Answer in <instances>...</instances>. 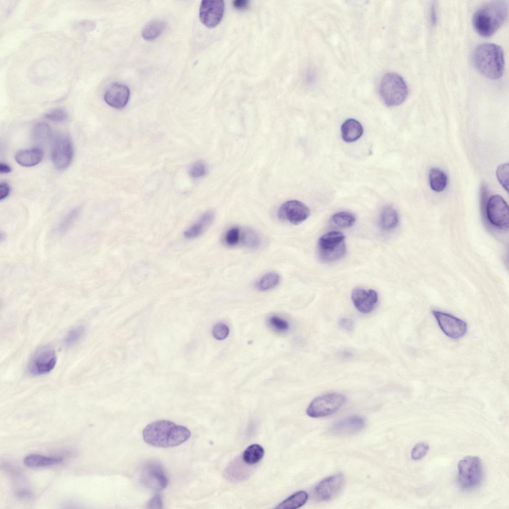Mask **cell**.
Here are the masks:
<instances>
[{
	"instance_id": "2",
	"label": "cell",
	"mask_w": 509,
	"mask_h": 509,
	"mask_svg": "<svg viewBox=\"0 0 509 509\" xmlns=\"http://www.w3.org/2000/svg\"><path fill=\"white\" fill-rule=\"evenodd\" d=\"M507 13L508 7L504 1L488 2L474 13L473 17L474 27L480 35L490 37L504 23Z\"/></svg>"
},
{
	"instance_id": "19",
	"label": "cell",
	"mask_w": 509,
	"mask_h": 509,
	"mask_svg": "<svg viewBox=\"0 0 509 509\" xmlns=\"http://www.w3.org/2000/svg\"><path fill=\"white\" fill-rule=\"evenodd\" d=\"M214 219V212L212 210L206 211L184 232V237L187 239H192L199 237L209 227Z\"/></svg>"
},
{
	"instance_id": "42",
	"label": "cell",
	"mask_w": 509,
	"mask_h": 509,
	"mask_svg": "<svg viewBox=\"0 0 509 509\" xmlns=\"http://www.w3.org/2000/svg\"><path fill=\"white\" fill-rule=\"evenodd\" d=\"M338 324L340 329L347 332L352 331L354 328L353 321L348 318H340L338 320Z\"/></svg>"
},
{
	"instance_id": "25",
	"label": "cell",
	"mask_w": 509,
	"mask_h": 509,
	"mask_svg": "<svg viewBox=\"0 0 509 509\" xmlns=\"http://www.w3.org/2000/svg\"><path fill=\"white\" fill-rule=\"evenodd\" d=\"M428 179L431 188L435 192L442 191L446 186L447 176L442 170L438 168H434L430 169Z\"/></svg>"
},
{
	"instance_id": "6",
	"label": "cell",
	"mask_w": 509,
	"mask_h": 509,
	"mask_svg": "<svg viewBox=\"0 0 509 509\" xmlns=\"http://www.w3.org/2000/svg\"><path fill=\"white\" fill-rule=\"evenodd\" d=\"M345 236L338 231L329 232L318 241L320 258L325 262L336 261L343 257L346 252Z\"/></svg>"
},
{
	"instance_id": "28",
	"label": "cell",
	"mask_w": 509,
	"mask_h": 509,
	"mask_svg": "<svg viewBox=\"0 0 509 509\" xmlns=\"http://www.w3.org/2000/svg\"><path fill=\"white\" fill-rule=\"evenodd\" d=\"M399 222L398 215L394 208L391 206L385 207L382 211L380 218L381 227L389 230L395 228Z\"/></svg>"
},
{
	"instance_id": "36",
	"label": "cell",
	"mask_w": 509,
	"mask_h": 509,
	"mask_svg": "<svg viewBox=\"0 0 509 509\" xmlns=\"http://www.w3.org/2000/svg\"><path fill=\"white\" fill-rule=\"evenodd\" d=\"M68 116L67 112L63 108H57L49 111L45 115V118L55 122H61L66 120Z\"/></svg>"
},
{
	"instance_id": "24",
	"label": "cell",
	"mask_w": 509,
	"mask_h": 509,
	"mask_svg": "<svg viewBox=\"0 0 509 509\" xmlns=\"http://www.w3.org/2000/svg\"><path fill=\"white\" fill-rule=\"evenodd\" d=\"M166 27V22L162 20H153L147 24L142 32L143 38L147 41H152L159 37Z\"/></svg>"
},
{
	"instance_id": "15",
	"label": "cell",
	"mask_w": 509,
	"mask_h": 509,
	"mask_svg": "<svg viewBox=\"0 0 509 509\" xmlns=\"http://www.w3.org/2000/svg\"><path fill=\"white\" fill-rule=\"evenodd\" d=\"M141 481L146 487L158 491L164 489L168 484V479L160 465L150 463L143 468Z\"/></svg>"
},
{
	"instance_id": "35",
	"label": "cell",
	"mask_w": 509,
	"mask_h": 509,
	"mask_svg": "<svg viewBox=\"0 0 509 509\" xmlns=\"http://www.w3.org/2000/svg\"><path fill=\"white\" fill-rule=\"evenodd\" d=\"M207 172V166L201 161H198L193 163L189 170V175L193 178L202 177L205 175Z\"/></svg>"
},
{
	"instance_id": "13",
	"label": "cell",
	"mask_w": 509,
	"mask_h": 509,
	"mask_svg": "<svg viewBox=\"0 0 509 509\" xmlns=\"http://www.w3.org/2000/svg\"><path fill=\"white\" fill-rule=\"evenodd\" d=\"M309 208L303 203L296 200L287 201L279 207L278 215L283 220L293 224H298L309 217Z\"/></svg>"
},
{
	"instance_id": "48",
	"label": "cell",
	"mask_w": 509,
	"mask_h": 509,
	"mask_svg": "<svg viewBox=\"0 0 509 509\" xmlns=\"http://www.w3.org/2000/svg\"><path fill=\"white\" fill-rule=\"evenodd\" d=\"M11 171L10 167L5 163H0V172L1 173H7Z\"/></svg>"
},
{
	"instance_id": "46",
	"label": "cell",
	"mask_w": 509,
	"mask_h": 509,
	"mask_svg": "<svg viewBox=\"0 0 509 509\" xmlns=\"http://www.w3.org/2000/svg\"><path fill=\"white\" fill-rule=\"evenodd\" d=\"M16 496L21 499H28L32 496L31 493L27 490H19L16 493Z\"/></svg>"
},
{
	"instance_id": "16",
	"label": "cell",
	"mask_w": 509,
	"mask_h": 509,
	"mask_svg": "<svg viewBox=\"0 0 509 509\" xmlns=\"http://www.w3.org/2000/svg\"><path fill=\"white\" fill-rule=\"evenodd\" d=\"M351 299L356 308L362 313H368L374 308L378 294L374 290L355 288L351 293Z\"/></svg>"
},
{
	"instance_id": "39",
	"label": "cell",
	"mask_w": 509,
	"mask_h": 509,
	"mask_svg": "<svg viewBox=\"0 0 509 509\" xmlns=\"http://www.w3.org/2000/svg\"><path fill=\"white\" fill-rule=\"evenodd\" d=\"M149 273V269L145 264L138 263L135 265L132 270L131 275L134 281L138 282L144 279Z\"/></svg>"
},
{
	"instance_id": "26",
	"label": "cell",
	"mask_w": 509,
	"mask_h": 509,
	"mask_svg": "<svg viewBox=\"0 0 509 509\" xmlns=\"http://www.w3.org/2000/svg\"><path fill=\"white\" fill-rule=\"evenodd\" d=\"M280 281V276L276 272H269L262 275L256 282V287L259 291H265L276 287Z\"/></svg>"
},
{
	"instance_id": "37",
	"label": "cell",
	"mask_w": 509,
	"mask_h": 509,
	"mask_svg": "<svg viewBox=\"0 0 509 509\" xmlns=\"http://www.w3.org/2000/svg\"><path fill=\"white\" fill-rule=\"evenodd\" d=\"M429 449L426 442H420L416 444L411 451V457L414 460L421 459L424 456Z\"/></svg>"
},
{
	"instance_id": "3",
	"label": "cell",
	"mask_w": 509,
	"mask_h": 509,
	"mask_svg": "<svg viewBox=\"0 0 509 509\" xmlns=\"http://www.w3.org/2000/svg\"><path fill=\"white\" fill-rule=\"evenodd\" d=\"M473 61L479 72L488 79L497 80L503 74L504 52L497 44L486 43L479 45L474 51Z\"/></svg>"
},
{
	"instance_id": "32",
	"label": "cell",
	"mask_w": 509,
	"mask_h": 509,
	"mask_svg": "<svg viewBox=\"0 0 509 509\" xmlns=\"http://www.w3.org/2000/svg\"><path fill=\"white\" fill-rule=\"evenodd\" d=\"M332 220L338 226L348 228L352 226L355 221L354 216L347 212H339L335 214Z\"/></svg>"
},
{
	"instance_id": "45",
	"label": "cell",
	"mask_w": 509,
	"mask_h": 509,
	"mask_svg": "<svg viewBox=\"0 0 509 509\" xmlns=\"http://www.w3.org/2000/svg\"><path fill=\"white\" fill-rule=\"evenodd\" d=\"M78 27L80 29H91L94 27V24L91 21H83L78 24Z\"/></svg>"
},
{
	"instance_id": "44",
	"label": "cell",
	"mask_w": 509,
	"mask_h": 509,
	"mask_svg": "<svg viewBox=\"0 0 509 509\" xmlns=\"http://www.w3.org/2000/svg\"><path fill=\"white\" fill-rule=\"evenodd\" d=\"M148 506L149 508H162L161 497L159 495L155 496L149 502Z\"/></svg>"
},
{
	"instance_id": "43",
	"label": "cell",
	"mask_w": 509,
	"mask_h": 509,
	"mask_svg": "<svg viewBox=\"0 0 509 509\" xmlns=\"http://www.w3.org/2000/svg\"><path fill=\"white\" fill-rule=\"evenodd\" d=\"M10 191L9 185L5 182L0 183V200H2L6 198Z\"/></svg>"
},
{
	"instance_id": "17",
	"label": "cell",
	"mask_w": 509,
	"mask_h": 509,
	"mask_svg": "<svg viewBox=\"0 0 509 509\" xmlns=\"http://www.w3.org/2000/svg\"><path fill=\"white\" fill-rule=\"evenodd\" d=\"M130 97V90L127 86L119 83L111 85L104 95L105 101L110 106L121 109L127 104Z\"/></svg>"
},
{
	"instance_id": "12",
	"label": "cell",
	"mask_w": 509,
	"mask_h": 509,
	"mask_svg": "<svg viewBox=\"0 0 509 509\" xmlns=\"http://www.w3.org/2000/svg\"><path fill=\"white\" fill-rule=\"evenodd\" d=\"M224 10L225 4L223 0H202L199 8L200 21L208 28L215 27L221 22Z\"/></svg>"
},
{
	"instance_id": "22",
	"label": "cell",
	"mask_w": 509,
	"mask_h": 509,
	"mask_svg": "<svg viewBox=\"0 0 509 509\" xmlns=\"http://www.w3.org/2000/svg\"><path fill=\"white\" fill-rule=\"evenodd\" d=\"M62 460V458L60 457L32 454L24 458L23 463L28 467L40 468L56 465L60 463Z\"/></svg>"
},
{
	"instance_id": "38",
	"label": "cell",
	"mask_w": 509,
	"mask_h": 509,
	"mask_svg": "<svg viewBox=\"0 0 509 509\" xmlns=\"http://www.w3.org/2000/svg\"><path fill=\"white\" fill-rule=\"evenodd\" d=\"M509 164L500 165L496 171L497 177L505 189L508 190Z\"/></svg>"
},
{
	"instance_id": "7",
	"label": "cell",
	"mask_w": 509,
	"mask_h": 509,
	"mask_svg": "<svg viewBox=\"0 0 509 509\" xmlns=\"http://www.w3.org/2000/svg\"><path fill=\"white\" fill-rule=\"evenodd\" d=\"M345 401V396L340 393H332L322 395L315 398L310 403L306 413L311 418L326 417L339 410Z\"/></svg>"
},
{
	"instance_id": "18",
	"label": "cell",
	"mask_w": 509,
	"mask_h": 509,
	"mask_svg": "<svg viewBox=\"0 0 509 509\" xmlns=\"http://www.w3.org/2000/svg\"><path fill=\"white\" fill-rule=\"evenodd\" d=\"M364 419L358 416H351L337 421L332 425L330 430L333 434L344 435L355 433L365 425Z\"/></svg>"
},
{
	"instance_id": "31",
	"label": "cell",
	"mask_w": 509,
	"mask_h": 509,
	"mask_svg": "<svg viewBox=\"0 0 509 509\" xmlns=\"http://www.w3.org/2000/svg\"><path fill=\"white\" fill-rule=\"evenodd\" d=\"M242 242L244 246L251 249H255L260 245V239L257 233L251 229H247L242 235Z\"/></svg>"
},
{
	"instance_id": "14",
	"label": "cell",
	"mask_w": 509,
	"mask_h": 509,
	"mask_svg": "<svg viewBox=\"0 0 509 509\" xmlns=\"http://www.w3.org/2000/svg\"><path fill=\"white\" fill-rule=\"evenodd\" d=\"M344 478L341 473L327 477L320 482L314 489V495L320 501H327L335 497L342 489Z\"/></svg>"
},
{
	"instance_id": "11",
	"label": "cell",
	"mask_w": 509,
	"mask_h": 509,
	"mask_svg": "<svg viewBox=\"0 0 509 509\" xmlns=\"http://www.w3.org/2000/svg\"><path fill=\"white\" fill-rule=\"evenodd\" d=\"M432 313L441 330L447 337L457 339L466 334L467 325L463 320L438 311H433Z\"/></svg>"
},
{
	"instance_id": "23",
	"label": "cell",
	"mask_w": 509,
	"mask_h": 509,
	"mask_svg": "<svg viewBox=\"0 0 509 509\" xmlns=\"http://www.w3.org/2000/svg\"><path fill=\"white\" fill-rule=\"evenodd\" d=\"M308 495L304 491L293 494L280 503L276 507L277 509H295L303 506L307 501Z\"/></svg>"
},
{
	"instance_id": "20",
	"label": "cell",
	"mask_w": 509,
	"mask_h": 509,
	"mask_svg": "<svg viewBox=\"0 0 509 509\" xmlns=\"http://www.w3.org/2000/svg\"><path fill=\"white\" fill-rule=\"evenodd\" d=\"M43 158V152L38 148L21 150L15 155L16 162L20 166L30 167L38 164Z\"/></svg>"
},
{
	"instance_id": "1",
	"label": "cell",
	"mask_w": 509,
	"mask_h": 509,
	"mask_svg": "<svg viewBox=\"0 0 509 509\" xmlns=\"http://www.w3.org/2000/svg\"><path fill=\"white\" fill-rule=\"evenodd\" d=\"M189 430L167 420H160L148 424L142 435L148 444L158 447H170L179 445L190 436Z\"/></svg>"
},
{
	"instance_id": "49",
	"label": "cell",
	"mask_w": 509,
	"mask_h": 509,
	"mask_svg": "<svg viewBox=\"0 0 509 509\" xmlns=\"http://www.w3.org/2000/svg\"><path fill=\"white\" fill-rule=\"evenodd\" d=\"M431 22L433 24H435L436 22V14L435 6H433L431 8Z\"/></svg>"
},
{
	"instance_id": "34",
	"label": "cell",
	"mask_w": 509,
	"mask_h": 509,
	"mask_svg": "<svg viewBox=\"0 0 509 509\" xmlns=\"http://www.w3.org/2000/svg\"><path fill=\"white\" fill-rule=\"evenodd\" d=\"M241 230L239 227L234 226L229 229L224 236L226 244L230 247L237 246L241 239Z\"/></svg>"
},
{
	"instance_id": "8",
	"label": "cell",
	"mask_w": 509,
	"mask_h": 509,
	"mask_svg": "<svg viewBox=\"0 0 509 509\" xmlns=\"http://www.w3.org/2000/svg\"><path fill=\"white\" fill-rule=\"evenodd\" d=\"M57 355L50 346L45 345L37 349L32 355L28 365L30 374L40 375L49 373L55 367Z\"/></svg>"
},
{
	"instance_id": "21",
	"label": "cell",
	"mask_w": 509,
	"mask_h": 509,
	"mask_svg": "<svg viewBox=\"0 0 509 509\" xmlns=\"http://www.w3.org/2000/svg\"><path fill=\"white\" fill-rule=\"evenodd\" d=\"M363 129L361 124L354 119L345 120L341 127L342 139L346 142H353L362 136Z\"/></svg>"
},
{
	"instance_id": "29",
	"label": "cell",
	"mask_w": 509,
	"mask_h": 509,
	"mask_svg": "<svg viewBox=\"0 0 509 509\" xmlns=\"http://www.w3.org/2000/svg\"><path fill=\"white\" fill-rule=\"evenodd\" d=\"M80 212V209L78 208L70 211L56 224L54 228V231L57 234H62L66 232L77 219Z\"/></svg>"
},
{
	"instance_id": "41",
	"label": "cell",
	"mask_w": 509,
	"mask_h": 509,
	"mask_svg": "<svg viewBox=\"0 0 509 509\" xmlns=\"http://www.w3.org/2000/svg\"><path fill=\"white\" fill-rule=\"evenodd\" d=\"M212 335L218 340H223L227 338L229 333L228 326L222 323L216 324L213 328Z\"/></svg>"
},
{
	"instance_id": "27",
	"label": "cell",
	"mask_w": 509,
	"mask_h": 509,
	"mask_svg": "<svg viewBox=\"0 0 509 509\" xmlns=\"http://www.w3.org/2000/svg\"><path fill=\"white\" fill-rule=\"evenodd\" d=\"M264 453V449L261 446L258 444H253L244 451L242 459L246 464L253 465L262 458Z\"/></svg>"
},
{
	"instance_id": "4",
	"label": "cell",
	"mask_w": 509,
	"mask_h": 509,
	"mask_svg": "<svg viewBox=\"0 0 509 509\" xmlns=\"http://www.w3.org/2000/svg\"><path fill=\"white\" fill-rule=\"evenodd\" d=\"M379 91L382 99L388 106L402 104L408 94L405 81L401 76L394 73H387L383 77Z\"/></svg>"
},
{
	"instance_id": "33",
	"label": "cell",
	"mask_w": 509,
	"mask_h": 509,
	"mask_svg": "<svg viewBox=\"0 0 509 509\" xmlns=\"http://www.w3.org/2000/svg\"><path fill=\"white\" fill-rule=\"evenodd\" d=\"M85 331L84 325H80L72 329L67 334L65 344L67 346L71 347L76 344L83 336Z\"/></svg>"
},
{
	"instance_id": "5",
	"label": "cell",
	"mask_w": 509,
	"mask_h": 509,
	"mask_svg": "<svg viewBox=\"0 0 509 509\" xmlns=\"http://www.w3.org/2000/svg\"><path fill=\"white\" fill-rule=\"evenodd\" d=\"M457 481L464 490L477 487L483 477V467L481 459L476 456H467L458 463Z\"/></svg>"
},
{
	"instance_id": "40",
	"label": "cell",
	"mask_w": 509,
	"mask_h": 509,
	"mask_svg": "<svg viewBox=\"0 0 509 509\" xmlns=\"http://www.w3.org/2000/svg\"><path fill=\"white\" fill-rule=\"evenodd\" d=\"M269 323L273 329L278 332H286L289 328L288 323L285 320L277 316H270L269 319Z\"/></svg>"
},
{
	"instance_id": "9",
	"label": "cell",
	"mask_w": 509,
	"mask_h": 509,
	"mask_svg": "<svg viewBox=\"0 0 509 509\" xmlns=\"http://www.w3.org/2000/svg\"><path fill=\"white\" fill-rule=\"evenodd\" d=\"M486 212L488 221L494 227L503 230L508 228V205L501 196L495 195L489 199L486 204Z\"/></svg>"
},
{
	"instance_id": "47",
	"label": "cell",
	"mask_w": 509,
	"mask_h": 509,
	"mask_svg": "<svg viewBox=\"0 0 509 509\" xmlns=\"http://www.w3.org/2000/svg\"><path fill=\"white\" fill-rule=\"evenodd\" d=\"M249 1L246 0H236L233 2V5L235 8L238 9H242L247 7L249 3Z\"/></svg>"
},
{
	"instance_id": "30",
	"label": "cell",
	"mask_w": 509,
	"mask_h": 509,
	"mask_svg": "<svg viewBox=\"0 0 509 509\" xmlns=\"http://www.w3.org/2000/svg\"><path fill=\"white\" fill-rule=\"evenodd\" d=\"M51 128L48 124L45 122L36 124L32 130V137L37 142H42L46 141L50 136Z\"/></svg>"
},
{
	"instance_id": "10",
	"label": "cell",
	"mask_w": 509,
	"mask_h": 509,
	"mask_svg": "<svg viewBox=\"0 0 509 509\" xmlns=\"http://www.w3.org/2000/svg\"><path fill=\"white\" fill-rule=\"evenodd\" d=\"M74 156V149L70 137L67 135L58 136L53 144L51 159L58 170L66 169L70 165Z\"/></svg>"
}]
</instances>
